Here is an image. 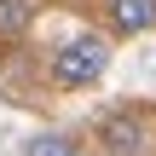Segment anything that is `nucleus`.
Wrapping results in <instances>:
<instances>
[{"label": "nucleus", "instance_id": "f257e3e1", "mask_svg": "<svg viewBox=\"0 0 156 156\" xmlns=\"http://www.w3.org/2000/svg\"><path fill=\"white\" fill-rule=\"evenodd\" d=\"M110 69V41L104 35H75L52 52V81L64 93H81V87H98Z\"/></svg>", "mask_w": 156, "mask_h": 156}, {"label": "nucleus", "instance_id": "f03ea898", "mask_svg": "<svg viewBox=\"0 0 156 156\" xmlns=\"http://www.w3.org/2000/svg\"><path fill=\"white\" fill-rule=\"evenodd\" d=\"M139 139H145V122H139L133 110H116V116L98 122V145H104L110 156H133V151H139Z\"/></svg>", "mask_w": 156, "mask_h": 156}, {"label": "nucleus", "instance_id": "7ed1b4c3", "mask_svg": "<svg viewBox=\"0 0 156 156\" xmlns=\"http://www.w3.org/2000/svg\"><path fill=\"white\" fill-rule=\"evenodd\" d=\"M116 35H151L156 29V0H110Z\"/></svg>", "mask_w": 156, "mask_h": 156}, {"label": "nucleus", "instance_id": "20e7f679", "mask_svg": "<svg viewBox=\"0 0 156 156\" xmlns=\"http://www.w3.org/2000/svg\"><path fill=\"white\" fill-rule=\"evenodd\" d=\"M29 29H35V0H0V35L23 41Z\"/></svg>", "mask_w": 156, "mask_h": 156}, {"label": "nucleus", "instance_id": "39448f33", "mask_svg": "<svg viewBox=\"0 0 156 156\" xmlns=\"http://www.w3.org/2000/svg\"><path fill=\"white\" fill-rule=\"evenodd\" d=\"M23 156H81V139L75 133H35L23 145Z\"/></svg>", "mask_w": 156, "mask_h": 156}]
</instances>
